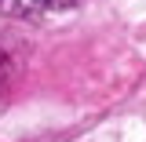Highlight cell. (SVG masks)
Returning <instances> with one entry per match:
<instances>
[{"instance_id": "obj_1", "label": "cell", "mask_w": 146, "mask_h": 142, "mask_svg": "<svg viewBox=\"0 0 146 142\" xmlns=\"http://www.w3.org/2000/svg\"><path fill=\"white\" fill-rule=\"evenodd\" d=\"M80 0H0V15L11 18H48L58 11H70Z\"/></svg>"}]
</instances>
